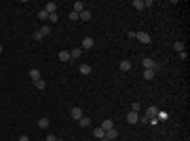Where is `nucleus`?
Listing matches in <instances>:
<instances>
[{
    "label": "nucleus",
    "mask_w": 190,
    "mask_h": 141,
    "mask_svg": "<svg viewBox=\"0 0 190 141\" xmlns=\"http://www.w3.org/2000/svg\"><path fill=\"white\" fill-rule=\"evenodd\" d=\"M135 40H140L142 44H150L152 42V38H150L148 32H135Z\"/></svg>",
    "instance_id": "f257e3e1"
},
{
    "label": "nucleus",
    "mask_w": 190,
    "mask_h": 141,
    "mask_svg": "<svg viewBox=\"0 0 190 141\" xmlns=\"http://www.w3.org/2000/svg\"><path fill=\"white\" fill-rule=\"evenodd\" d=\"M142 65H144V70H156V61L152 57H144Z\"/></svg>",
    "instance_id": "f03ea898"
},
{
    "label": "nucleus",
    "mask_w": 190,
    "mask_h": 141,
    "mask_svg": "<svg viewBox=\"0 0 190 141\" xmlns=\"http://www.w3.org/2000/svg\"><path fill=\"white\" fill-rule=\"evenodd\" d=\"M70 116L74 118L76 122H78V120H80V118L84 116V114H83V107H72V110H70Z\"/></svg>",
    "instance_id": "7ed1b4c3"
},
{
    "label": "nucleus",
    "mask_w": 190,
    "mask_h": 141,
    "mask_svg": "<svg viewBox=\"0 0 190 141\" xmlns=\"http://www.w3.org/2000/svg\"><path fill=\"white\" fill-rule=\"evenodd\" d=\"M116 137H119V131H116V129H110V131H106V135H104L101 139L112 141V139H116Z\"/></svg>",
    "instance_id": "20e7f679"
},
{
    "label": "nucleus",
    "mask_w": 190,
    "mask_h": 141,
    "mask_svg": "<svg viewBox=\"0 0 190 141\" xmlns=\"http://www.w3.org/2000/svg\"><path fill=\"white\" fill-rule=\"evenodd\" d=\"M127 122H129V124H137V122H140V114H137V112H129V114H127Z\"/></svg>",
    "instance_id": "39448f33"
},
{
    "label": "nucleus",
    "mask_w": 190,
    "mask_h": 141,
    "mask_svg": "<svg viewBox=\"0 0 190 141\" xmlns=\"http://www.w3.org/2000/svg\"><path fill=\"white\" fill-rule=\"evenodd\" d=\"M93 44H95V40L91 38V36H87V38L83 40V47L80 48H83V51H89V48H93Z\"/></svg>",
    "instance_id": "423d86ee"
},
{
    "label": "nucleus",
    "mask_w": 190,
    "mask_h": 141,
    "mask_svg": "<svg viewBox=\"0 0 190 141\" xmlns=\"http://www.w3.org/2000/svg\"><path fill=\"white\" fill-rule=\"evenodd\" d=\"M156 112H158V107H156V106H150V107H146V114H144V116L150 120V118L156 116Z\"/></svg>",
    "instance_id": "0eeeda50"
},
{
    "label": "nucleus",
    "mask_w": 190,
    "mask_h": 141,
    "mask_svg": "<svg viewBox=\"0 0 190 141\" xmlns=\"http://www.w3.org/2000/svg\"><path fill=\"white\" fill-rule=\"evenodd\" d=\"M119 70L120 72H129L131 70V61H129V59H123V61L119 63Z\"/></svg>",
    "instance_id": "6e6552de"
},
{
    "label": "nucleus",
    "mask_w": 190,
    "mask_h": 141,
    "mask_svg": "<svg viewBox=\"0 0 190 141\" xmlns=\"http://www.w3.org/2000/svg\"><path fill=\"white\" fill-rule=\"evenodd\" d=\"M72 11H74V13H78V15H80V13L84 11V4H83V2H80V0H76V2L72 4Z\"/></svg>",
    "instance_id": "1a4fd4ad"
},
{
    "label": "nucleus",
    "mask_w": 190,
    "mask_h": 141,
    "mask_svg": "<svg viewBox=\"0 0 190 141\" xmlns=\"http://www.w3.org/2000/svg\"><path fill=\"white\" fill-rule=\"evenodd\" d=\"M101 129H104V131H110V129H114V120H112V118H106V120L101 122Z\"/></svg>",
    "instance_id": "9d476101"
},
{
    "label": "nucleus",
    "mask_w": 190,
    "mask_h": 141,
    "mask_svg": "<svg viewBox=\"0 0 190 141\" xmlns=\"http://www.w3.org/2000/svg\"><path fill=\"white\" fill-rule=\"evenodd\" d=\"M78 70H80V74H84V76H89V74L93 72V68H91L89 63H80V68H78Z\"/></svg>",
    "instance_id": "9b49d317"
},
{
    "label": "nucleus",
    "mask_w": 190,
    "mask_h": 141,
    "mask_svg": "<svg viewBox=\"0 0 190 141\" xmlns=\"http://www.w3.org/2000/svg\"><path fill=\"white\" fill-rule=\"evenodd\" d=\"M57 59H59V61H70V51H59V53H57Z\"/></svg>",
    "instance_id": "f8f14e48"
},
{
    "label": "nucleus",
    "mask_w": 190,
    "mask_h": 141,
    "mask_svg": "<svg viewBox=\"0 0 190 141\" xmlns=\"http://www.w3.org/2000/svg\"><path fill=\"white\" fill-rule=\"evenodd\" d=\"M57 9H59V6H57V2H49L47 6H45V11H47L49 15H51V13H57Z\"/></svg>",
    "instance_id": "ddd939ff"
},
{
    "label": "nucleus",
    "mask_w": 190,
    "mask_h": 141,
    "mask_svg": "<svg viewBox=\"0 0 190 141\" xmlns=\"http://www.w3.org/2000/svg\"><path fill=\"white\" fill-rule=\"evenodd\" d=\"M91 17H93V15H91V11H87V9L78 15V19H80V21H91Z\"/></svg>",
    "instance_id": "4468645a"
},
{
    "label": "nucleus",
    "mask_w": 190,
    "mask_h": 141,
    "mask_svg": "<svg viewBox=\"0 0 190 141\" xmlns=\"http://www.w3.org/2000/svg\"><path fill=\"white\" fill-rule=\"evenodd\" d=\"M30 78H32V82H36V80H40V78H42V76H40V70H30Z\"/></svg>",
    "instance_id": "2eb2a0df"
},
{
    "label": "nucleus",
    "mask_w": 190,
    "mask_h": 141,
    "mask_svg": "<svg viewBox=\"0 0 190 141\" xmlns=\"http://www.w3.org/2000/svg\"><path fill=\"white\" fill-rule=\"evenodd\" d=\"M80 55H83V48H80V47H76V48H72V51H70V57L72 59H78Z\"/></svg>",
    "instance_id": "dca6fc26"
},
{
    "label": "nucleus",
    "mask_w": 190,
    "mask_h": 141,
    "mask_svg": "<svg viewBox=\"0 0 190 141\" xmlns=\"http://www.w3.org/2000/svg\"><path fill=\"white\" fill-rule=\"evenodd\" d=\"M78 124H80L83 129H87V126H91V118H89V116H83L80 120H78Z\"/></svg>",
    "instance_id": "f3484780"
},
{
    "label": "nucleus",
    "mask_w": 190,
    "mask_h": 141,
    "mask_svg": "<svg viewBox=\"0 0 190 141\" xmlns=\"http://www.w3.org/2000/svg\"><path fill=\"white\" fill-rule=\"evenodd\" d=\"M133 6H135V11H144V9H146V2H144V0H133Z\"/></svg>",
    "instance_id": "a211bd4d"
},
{
    "label": "nucleus",
    "mask_w": 190,
    "mask_h": 141,
    "mask_svg": "<svg viewBox=\"0 0 190 141\" xmlns=\"http://www.w3.org/2000/svg\"><path fill=\"white\" fill-rule=\"evenodd\" d=\"M156 74H154V70H144V80H152Z\"/></svg>",
    "instance_id": "6ab92c4d"
},
{
    "label": "nucleus",
    "mask_w": 190,
    "mask_h": 141,
    "mask_svg": "<svg viewBox=\"0 0 190 141\" xmlns=\"http://www.w3.org/2000/svg\"><path fill=\"white\" fill-rule=\"evenodd\" d=\"M34 86L38 89V91H45V89H47V82H45V80L40 78V80H36V82H34Z\"/></svg>",
    "instance_id": "aec40b11"
},
{
    "label": "nucleus",
    "mask_w": 190,
    "mask_h": 141,
    "mask_svg": "<svg viewBox=\"0 0 190 141\" xmlns=\"http://www.w3.org/2000/svg\"><path fill=\"white\" fill-rule=\"evenodd\" d=\"M93 135H95V137H97V139H101V137L106 135V131L101 129V126H97V129H93Z\"/></svg>",
    "instance_id": "412c9836"
},
{
    "label": "nucleus",
    "mask_w": 190,
    "mask_h": 141,
    "mask_svg": "<svg viewBox=\"0 0 190 141\" xmlns=\"http://www.w3.org/2000/svg\"><path fill=\"white\" fill-rule=\"evenodd\" d=\"M156 118H158V122H163V120H167V118H169V114H167V112H163V110H158V112H156Z\"/></svg>",
    "instance_id": "4be33fe9"
},
{
    "label": "nucleus",
    "mask_w": 190,
    "mask_h": 141,
    "mask_svg": "<svg viewBox=\"0 0 190 141\" xmlns=\"http://www.w3.org/2000/svg\"><path fill=\"white\" fill-rule=\"evenodd\" d=\"M173 48H175V51H178V53H182V51H186V44H184V42H182V40H178V42H175V44H173Z\"/></svg>",
    "instance_id": "5701e85b"
},
{
    "label": "nucleus",
    "mask_w": 190,
    "mask_h": 141,
    "mask_svg": "<svg viewBox=\"0 0 190 141\" xmlns=\"http://www.w3.org/2000/svg\"><path fill=\"white\" fill-rule=\"evenodd\" d=\"M38 129H49V118H40L38 120Z\"/></svg>",
    "instance_id": "b1692460"
},
{
    "label": "nucleus",
    "mask_w": 190,
    "mask_h": 141,
    "mask_svg": "<svg viewBox=\"0 0 190 141\" xmlns=\"http://www.w3.org/2000/svg\"><path fill=\"white\" fill-rule=\"evenodd\" d=\"M38 19H40V21H49V13L45 11V9H42V11H38Z\"/></svg>",
    "instance_id": "393cba45"
},
{
    "label": "nucleus",
    "mask_w": 190,
    "mask_h": 141,
    "mask_svg": "<svg viewBox=\"0 0 190 141\" xmlns=\"http://www.w3.org/2000/svg\"><path fill=\"white\" fill-rule=\"evenodd\" d=\"M38 32H40L42 36H49V34H51V25H47V23H45L42 27H40V30H38Z\"/></svg>",
    "instance_id": "a878e982"
},
{
    "label": "nucleus",
    "mask_w": 190,
    "mask_h": 141,
    "mask_svg": "<svg viewBox=\"0 0 190 141\" xmlns=\"http://www.w3.org/2000/svg\"><path fill=\"white\" fill-rule=\"evenodd\" d=\"M57 19H59L57 13H51V15H49V23H57Z\"/></svg>",
    "instance_id": "bb28decb"
},
{
    "label": "nucleus",
    "mask_w": 190,
    "mask_h": 141,
    "mask_svg": "<svg viewBox=\"0 0 190 141\" xmlns=\"http://www.w3.org/2000/svg\"><path fill=\"white\" fill-rule=\"evenodd\" d=\"M140 110H142V106H140V103H137V101H135V103H133V106H131V112H140Z\"/></svg>",
    "instance_id": "cd10ccee"
},
{
    "label": "nucleus",
    "mask_w": 190,
    "mask_h": 141,
    "mask_svg": "<svg viewBox=\"0 0 190 141\" xmlns=\"http://www.w3.org/2000/svg\"><path fill=\"white\" fill-rule=\"evenodd\" d=\"M42 38H45V36H42L38 30H36V32H34V40H42Z\"/></svg>",
    "instance_id": "c85d7f7f"
},
{
    "label": "nucleus",
    "mask_w": 190,
    "mask_h": 141,
    "mask_svg": "<svg viewBox=\"0 0 190 141\" xmlns=\"http://www.w3.org/2000/svg\"><path fill=\"white\" fill-rule=\"evenodd\" d=\"M70 19H72V21H76V19H78V13H74V11H70Z\"/></svg>",
    "instance_id": "c756f323"
},
{
    "label": "nucleus",
    "mask_w": 190,
    "mask_h": 141,
    "mask_svg": "<svg viewBox=\"0 0 190 141\" xmlns=\"http://www.w3.org/2000/svg\"><path fill=\"white\" fill-rule=\"evenodd\" d=\"M178 57H179V59H184V61H186V57H188V55H186V51H182V53H178Z\"/></svg>",
    "instance_id": "7c9ffc66"
},
{
    "label": "nucleus",
    "mask_w": 190,
    "mask_h": 141,
    "mask_svg": "<svg viewBox=\"0 0 190 141\" xmlns=\"http://www.w3.org/2000/svg\"><path fill=\"white\" fill-rule=\"evenodd\" d=\"M45 141H57V137H55V135H47V139Z\"/></svg>",
    "instance_id": "2f4dec72"
},
{
    "label": "nucleus",
    "mask_w": 190,
    "mask_h": 141,
    "mask_svg": "<svg viewBox=\"0 0 190 141\" xmlns=\"http://www.w3.org/2000/svg\"><path fill=\"white\" fill-rule=\"evenodd\" d=\"M19 141H30V137L28 135H19Z\"/></svg>",
    "instance_id": "473e14b6"
},
{
    "label": "nucleus",
    "mask_w": 190,
    "mask_h": 141,
    "mask_svg": "<svg viewBox=\"0 0 190 141\" xmlns=\"http://www.w3.org/2000/svg\"><path fill=\"white\" fill-rule=\"evenodd\" d=\"M57 141H66V139H59V137H57Z\"/></svg>",
    "instance_id": "72a5a7b5"
},
{
    "label": "nucleus",
    "mask_w": 190,
    "mask_h": 141,
    "mask_svg": "<svg viewBox=\"0 0 190 141\" xmlns=\"http://www.w3.org/2000/svg\"><path fill=\"white\" fill-rule=\"evenodd\" d=\"M0 55H2V47H0Z\"/></svg>",
    "instance_id": "f704fd0d"
}]
</instances>
